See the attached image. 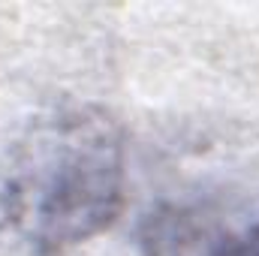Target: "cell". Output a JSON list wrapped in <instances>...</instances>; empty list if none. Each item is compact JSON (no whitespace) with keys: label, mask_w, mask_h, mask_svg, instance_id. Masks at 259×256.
<instances>
[{"label":"cell","mask_w":259,"mask_h":256,"mask_svg":"<svg viewBox=\"0 0 259 256\" xmlns=\"http://www.w3.org/2000/svg\"><path fill=\"white\" fill-rule=\"evenodd\" d=\"M124 205V136L97 109L39 124L3 187V211L39 256H61L112 226Z\"/></svg>","instance_id":"1"},{"label":"cell","mask_w":259,"mask_h":256,"mask_svg":"<svg viewBox=\"0 0 259 256\" xmlns=\"http://www.w3.org/2000/svg\"><path fill=\"white\" fill-rule=\"evenodd\" d=\"M208 256H259V220L223 238Z\"/></svg>","instance_id":"2"}]
</instances>
